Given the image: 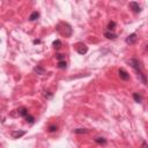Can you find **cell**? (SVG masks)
<instances>
[{
    "instance_id": "4fadbf2b",
    "label": "cell",
    "mask_w": 148,
    "mask_h": 148,
    "mask_svg": "<svg viewBox=\"0 0 148 148\" xmlns=\"http://www.w3.org/2000/svg\"><path fill=\"white\" fill-rule=\"evenodd\" d=\"M94 141L96 142V144H98V145H105V144H107V139L102 138V137H97V138L94 139Z\"/></svg>"
},
{
    "instance_id": "277c9868",
    "label": "cell",
    "mask_w": 148,
    "mask_h": 148,
    "mask_svg": "<svg viewBox=\"0 0 148 148\" xmlns=\"http://www.w3.org/2000/svg\"><path fill=\"white\" fill-rule=\"evenodd\" d=\"M138 40V37H137V34H131L128 35L127 37H126V39H125V42H126V44H130V45H133V44H135V42Z\"/></svg>"
},
{
    "instance_id": "52a82bcc",
    "label": "cell",
    "mask_w": 148,
    "mask_h": 148,
    "mask_svg": "<svg viewBox=\"0 0 148 148\" xmlns=\"http://www.w3.org/2000/svg\"><path fill=\"white\" fill-rule=\"evenodd\" d=\"M24 134H26V131H13L10 133V135H12L13 139H20L21 137H23Z\"/></svg>"
},
{
    "instance_id": "6da1fadb",
    "label": "cell",
    "mask_w": 148,
    "mask_h": 148,
    "mask_svg": "<svg viewBox=\"0 0 148 148\" xmlns=\"http://www.w3.org/2000/svg\"><path fill=\"white\" fill-rule=\"evenodd\" d=\"M130 64H131V66L135 70V72H137V74H138V76L141 79L142 83H144V84H147L146 75H145V73H144V71L141 70V65H140V61H139L138 59H131V60H130Z\"/></svg>"
},
{
    "instance_id": "3957f363",
    "label": "cell",
    "mask_w": 148,
    "mask_h": 148,
    "mask_svg": "<svg viewBox=\"0 0 148 148\" xmlns=\"http://www.w3.org/2000/svg\"><path fill=\"white\" fill-rule=\"evenodd\" d=\"M128 7H130L134 13H140V12H141V6H140L138 2H135V1H131V2L128 3Z\"/></svg>"
},
{
    "instance_id": "30bf717a",
    "label": "cell",
    "mask_w": 148,
    "mask_h": 148,
    "mask_svg": "<svg viewBox=\"0 0 148 148\" xmlns=\"http://www.w3.org/2000/svg\"><path fill=\"white\" fill-rule=\"evenodd\" d=\"M104 37H107L108 39H114V38H117V34H114L113 31H105Z\"/></svg>"
},
{
    "instance_id": "7a4b0ae2",
    "label": "cell",
    "mask_w": 148,
    "mask_h": 148,
    "mask_svg": "<svg viewBox=\"0 0 148 148\" xmlns=\"http://www.w3.org/2000/svg\"><path fill=\"white\" fill-rule=\"evenodd\" d=\"M61 26H63V29H59V28H57V30L60 33V34H63L65 37H70L72 35V28L71 26L68 23H65V22H61Z\"/></svg>"
},
{
    "instance_id": "ba28073f",
    "label": "cell",
    "mask_w": 148,
    "mask_h": 148,
    "mask_svg": "<svg viewBox=\"0 0 148 148\" xmlns=\"http://www.w3.org/2000/svg\"><path fill=\"white\" fill-rule=\"evenodd\" d=\"M34 72L36 74H39V75H44V74L46 73V70L43 67V66H40V65H37L36 67H34Z\"/></svg>"
},
{
    "instance_id": "603a6c76",
    "label": "cell",
    "mask_w": 148,
    "mask_h": 148,
    "mask_svg": "<svg viewBox=\"0 0 148 148\" xmlns=\"http://www.w3.org/2000/svg\"><path fill=\"white\" fill-rule=\"evenodd\" d=\"M40 43V39H35L34 40V44H39Z\"/></svg>"
},
{
    "instance_id": "9a60e30c",
    "label": "cell",
    "mask_w": 148,
    "mask_h": 148,
    "mask_svg": "<svg viewBox=\"0 0 148 148\" xmlns=\"http://www.w3.org/2000/svg\"><path fill=\"white\" fill-rule=\"evenodd\" d=\"M24 119H26V121L29 123V124H34L35 123V117L34 116H31V114H27V116L24 117Z\"/></svg>"
},
{
    "instance_id": "e0dca14e",
    "label": "cell",
    "mask_w": 148,
    "mask_h": 148,
    "mask_svg": "<svg viewBox=\"0 0 148 148\" xmlns=\"http://www.w3.org/2000/svg\"><path fill=\"white\" fill-rule=\"evenodd\" d=\"M58 130V125L56 124H51L49 125V127H47V131L50 132V133H53V132H56Z\"/></svg>"
},
{
    "instance_id": "5bb4252c",
    "label": "cell",
    "mask_w": 148,
    "mask_h": 148,
    "mask_svg": "<svg viewBox=\"0 0 148 148\" xmlns=\"http://www.w3.org/2000/svg\"><path fill=\"white\" fill-rule=\"evenodd\" d=\"M133 100H134L137 103H141L142 102V96L139 94V93H134V94H133Z\"/></svg>"
},
{
    "instance_id": "44dd1931",
    "label": "cell",
    "mask_w": 148,
    "mask_h": 148,
    "mask_svg": "<svg viewBox=\"0 0 148 148\" xmlns=\"http://www.w3.org/2000/svg\"><path fill=\"white\" fill-rule=\"evenodd\" d=\"M65 57H66V54H64V53H57L56 54V58H57L58 61L65 60Z\"/></svg>"
},
{
    "instance_id": "d6986e66",
    "label": "cell",
    "mask_w": 148,
    "mask_h": 148,
    "mask_svg": "<svg viewBox=\"0 0 148 148\" xmlns=\"http://www.w3.org/2000/svg\"><path fill=\"white\" fill-rule=\"evenodd\" d=\"M61 45H63V44H61V40L60 39H56L53 42V47L56 49V50H59V49L61 47Z\"/></svg>"
},
{
    "instance_id": "ffe728a7",
    "label": "cell",
    "mask_w": 148,
    "mask_h": 148,
    "mask_svg": "<svg viewBox=\"0 0 148 148\" xmlns=\"http://www.w3.org/2000/svg\"><path fill=\"white\" fill-rule=\"evenodd\" d=\"M43 96L45 98H51L53 96V93H51L50 90H43Z\"/></svg>"
},
{
    "instance_id": "7402d4cb",
    "label": "cell",
    "mask_w": 148,
    "mask_h": 148,
    "mask_svg": "<svg viewBox=\"0 0 148 148\" xmlns=\"http://www.w3.org/2000/svg\"><path fill=\"white\" fill-rule=\"evenodd\" d=\"M142 148H147V142L146 141L142 142Z\"/></svg>"
},
{
    "instance_id": "5b68a950",
    "label": "cell",
    "mask_w": 148,
    "mask_h": 148,
    "mask_svg": "<svg viewBox=\"0 0 148 148\" xmlns=\"http://www.w3.org/2000/svg\"><path fill=\"white\" fill-rule=\"evenodd\" d=\"M76 51H77V53L79 54H86L87 53V51H88V47L84 45V44H82V43H79L76 45Z\"/></svg>"
},
{
    "instance_id": "8992f818",
    "label": "cell",
    "mask_w": 148,
    "mask_h": 148,
    "mask_svg": "<svg viewBox=\"0 0 148 148\" xmlns=\"http://www.w3.org/2000/svg\"><path fill=\"white\" fill-rule=\"evenodd\" d=\"M118 74H119V77H120L121 80H124V81L130 80V74L125 71V70H123V68H120V70L118 71Z\"/></svg>"
},
{
    "instance_id": "8fae6325",
    "label": "cell",
    "mask_w": 148,
    "mask_h": 148,
    "mask_svg": "<svg viewBox=\"0 0 148 148\" xmlns=\"http://www.w3.org/2000/svg\"><path fill=\"white\" fill-rule=\"evenodd\" d=\"M116 27H117V23L114 21H110L108 23V27H107V29H108L107 31H113L116 29Z\"/></svg>"
},
{
    "instance_id": "ac0fdd59",
    "label": "cell",
    "mask_w": 148,
    "mask_h": 148,
    "mask_svg": "<svg viewBox=\"0 0 148 148\" xmlns=\"http://www.w3.org/2000/svg\"><path fill=\"white\" fill-rule=\"evenodd\" d=\"M66 67H67V63L65 60L58 61V68H60V70H66Z\"/></svg>"
},
{
    "instance_id": "2e32d148",
    "label": "cell",
    "mask_w": 148,
    "mask_h": 148,
    "mask_svg": "<svg viewBox=\"0 0 148 148\" xmlns=\"http://www.w3.org/2000/svg\"><path fill=\"white\" fill-rule=\"evenodd\" d=\"M73 132L75 134H84L88 132V130L87 128H75V130H73Z\"/></svg>"
},
{
    "instance_id": "7c38bea8",
    "label": "cell",
    "mask_w": 148,
    "mask_h": 148,
    "mask_svg": "<svg viewBox=\"0 0 148 148\" xmlns=\"http://www.w3.org/2000/svg\"><path fill=\"white\" fill-rule=\"evenodd\" d=\"M38 17H39V13L35 10V12H33V13L30 14V16H29V21H31V22H33V21H36Z\"/></svg>"
},
{
    "instance_id": "9c48e42d",
    "label": "cell",
    "mask_w": 148,
    "mask_h": 148,
    "mask_svg": "<svg viewBox=\"0 0 148 148\" xmlns=\"http://www.w3.org/2000/svg\"><path fill=\"white\" fill-rule=\"evenodd\" d=\"M17 114L20 116V117H26L27 114H29V112H28V109L24 108V107H21V108L17 109Z\"/></svg>"
}]
</instances>
